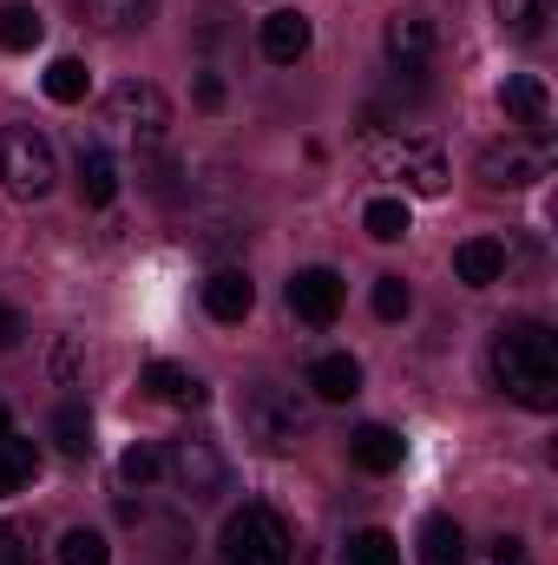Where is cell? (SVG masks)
Masks as SVG:
<instances>
[{
    "mask_svg": "<svg viewBox=\"0 0 558 565\" xmlns=\"http://www.w3.org/2000/svg\"><path fill=\"white\" fill-rule=\"evenodd\" d=\"M486 362H493V382L506 388V402H519L533 415L558 408V342L546 322H500Z\"/></svg>",
    "mask_w": 558,
    "mask_h": 565,
    "instance_id": "obj_1",
    "label": "cell"
},
{
    "mask_svg": "<svg viewBox=\"0 0 558 565\" xmlns=\"http://www.w3.org/2000/svg\"><path fill=\"white\" fill-rule=\"evenodd\" d=\"M237 422H244V434H250L264 454H289V447H302V434H309V402H302L296 388H282V382H257V388H244Z\"/></svg>",
    "mask_w": 558,
    "mask_h": 565,
    "instance_id": "obj_2",
    "label": "cell"
},
{
    "mask_svg": "<svg viewBox=\"0 0 558 565\" xmlns=\"http://www.w3.org/2000/svg\"><path fill=\"white\" fill-rule=\"evenodd\" d=\"M552 132H513V139L480 151V184L486 191H526L539 178H552Z\"/></svg>",
    "mask_w": 558,
    "mask_h": 565,
    "instance_id": "obj_3",
    "label": "cell"
},
{
    "mask_svg": "<svg viewBox=\"0 0 558 565\" xmlns=\"http://www.w3.org/2000/svg\"><path fill=\"white\" fill-rule=\"evenodd\" d=\"M53 178H60V158H53V145L46 132H33V126H0V184L13 191V198H46L53 191Z\"/></svg>",
    "mask_w": 558,
    "mask_h": 565,
    "instance_id": "obj_4",
    "label": "cell"
},
{
    "mask_svg": "<svg viewBox=\"0 0 558 565\" xmlns=\"http://www.w3.org/2000/svg\"><path fill=\"white\" fill-rule=\"evenodd\" d=\"M106 126H112L119 139H132L139 151H158V145H164V126H171V106H164L158 86L126 79V86L106 93Z\"/></svg>",
    "mask_w": 558,
    "mask_h": 565,
    "instance_id": "obj_5",
    "label": "cell"
},
{
    "mask_svg": "<svg viewBox=\"0 0 558 565\" xmlns=\"http://www.w3.org/2000/svg\"><path fill=\"white\" fill-rule=\"evenodd\" d=\"M224 565H289V526L270 507H244L224 520Z\"/></svg>",
    "mask_w": 558,
    "mask_h": 565,
    "instance_id": "obj_6",
    "label": "cell"
},
{
    "mask_svg": "<svg viewBox=\"0 0 558 565\" xmlns=\"http://www.w3.org/2000/svg\"><path fill=\"white\" fill-rule=\"evenodd\" d=\"M368 164H375L382 178H401L420 198H440V191H447V158L420 139H382V132H375V139H368Z\"/></svg>",
    "mask_w": 558,
    "mask_h": 565,
    "instance_id": "obj_7",
    "label": "cell"
},
{
    "mask_svg": "<svg viewBox=\"0 0 558 565\" xmlns=\"http://www.w3.org/2000/svg\"><path fill=\"white\" fill-rule=\"evenodd\" d=\"M342 302H348V282L335 277V270H322V264H309V270L289 277V309L302 322H315V329H329L342 316Z\"/></svg>",
    "mask_w": 558,
    "mask_h": 565,
    "instance_id": "obj_8",
    "label": "cell"
},
{
    "mask_svg": "<svg viewBox=\"0 0 558 565\" xmlns=\"http://www.w3.org/2000/svg\"><path fill=\"white\" fill-rule=\"evenodd\" d=\"M164 467L178 473V487L191 493V500H211V493H224V454L211 447V440H171V454H164Z\"/></svg>",
    "mask_w": 558,
    "mask_h": 565,
    "instance_id": "obj_9",
    "label": "cell"
},
{
    "mask_svg": "<svg viewBox=\"0 0 558 565\" xmlns=\"http://www.w3.org/2000/svg\"><path fill=\"white\" fill-rule=\"evenodd\" d=\"M433 46H440V26H433L427 13H401V20H388V60H395V73L420 79L427 60H433Z\"/></svg>",
    "mask_w": 558,
    "mask_h": 565,
    "instance_id": "obj_10",
    "label": "cell"
},
{
    "mask_svg": "<svg viewBox=\"0 0 558 565\" xmlns=\"http://www.w3.org/2000/svg\"><path fill=\"white\" fill-rule=\"evenodd\" d=\"M257 40H264V60H270V66H296V60L315 46V26H309V13L277 7V13L264 20V33H257Z\"/></svg>",
    "mask_w": 558,
    "mask_h": 565,
    "instance_id": "obj_11",
    "label": "cell"
},
{
    "mask_svg": "<svg viewBox=\"0 0 558 565\" xmlns=\"http://www.w3.org/2000/svg\"><path fill=\"white\" fill-rule=\"evenodd\" d=\"M500 106H506V119H513L519 132H546V126H552V93H546L533 73H513V79L500 86Z\"/></svg>",
    "mask_w": 558,
    "mask_h": 565,
    "instance_id": "obj_12",
    "label": "cell"
},
{
    "mask_svg": "<svg viewBox=\"0 0 558 565\" xmlns=\"http://www.w3.org/2000/svg\"><path fill=\"white\" fill-rule=\"evenodd\" d=\"M250 309H257V282L244 270H211V282H204V316L211 322H244Z\"/></svg>",
    "mask_w": 558,
    "mask_h": 565,
    "instance_id": "obj_13",
    "label": "cell"
},
{
    "mask_svg": "<svg viewBox=\"0 0 558 565\" xmlns=\"http://www.w3.org/2000/svg\"><path fill=\"white\" fill-rule=\"evenodd\" d=\"M401 454H408V440H401L395 427H382V422H368V427L348 434V460H355L362 473H395Z\"/></svg>",
    "mask_w": 558,
    "mask_h": 565,
    "instance_id": "obj_14",
    "label": "cell"
},
{
    "mask_svg": "<svg viewBox=\"0 0 558 565\" xmlns=\"http://www.w3.org/2000/svg\"><path fill=\"white\" fill-rule=\"evenodd\" d=\"M73 13L99 33H139V26H151L158 0H73Z\"/></svg>",
    "mask_w": 558,
    "mask_h": 565,
    "instance_id": "obj_15",
    "label": "cell"
},
{
    "mask_svg": "<svg viewBox=\"0 0 558 565\" xmlns=\"http://www.w3.org/2000/svg\"><path fill=\"white\" fill-rule=\"evenodd\" d=\"M309 388H315V402H355L362 395V362L355 355H315L309 362Z\"/></svg>",
    "mask_w": 558,
    "mask_h": 565,
    "instance_id": "obj_16",
    "label": "cell"
},
{
    "mask_svg": "<svg viewBox=\"0 0 558 565\" xmlns=\"http://www.w3.org/2000/svg\"><path fill=\"white\" fill-rule=\"evenodd\" d=\"M79 198H86L93 211H106V204L119 198V158H112L106 145H79Z\"/></svg>",
    "mask_w": 558,
    "mask_h": 565,
    "instance_id": "obj_17",
    "label": "cell"
},
{
    "mask_svg": "<svg viewBox=\"0 0 558 565\" xmlns=\"http://www.w3.org/2000/svg\"><path fill=\"white\" fill-rule=\"evenodd\" d=\"M453 277L473 282V289L506 282V244H493V237H466V244L453 250Z\"/></svg>",
    "mask_w": 558,
    "mask_h": 565,
    "instance_id": "obj_18",
    "label": "cell"
},
{
    "mask_svg": "<svg viewBox=\"0 0 558 565\" xmlns=\"http://www.w3.org/2000/svg\"><path fill=\"white\" fill-rule=\"evenodd\" d=\"M493 13H500V33L519 46H539L552 26V0H493Z\"/></svg>",
    "mask_w": 558,
    "mask_h": 565,
    "instance_id": "obj_19",
    "label": "cell"
},
{
    "mask_svg": "<svg viewBox=\"0 0 558 565\" xmlns=\"http://www.w3.org/2000/svg\"><path fill=\"white\" fill-rule=\"evenodd\" d=\"M420 565H466V533H460L453 513L420 520Z\"/></svg>",
    "mask_w": 558,
    "mask_h": 565,
    "instance_id": "obj_20",
    "label": "cell"
},
{
    "mask_svg": "<svg viewBox=\"0 0 558 565\" xmlns=\"http://www.w3.org/2000/svg\"><path fill=\"white\" fill-rule=\"evenodd\" d=\"M144 388H151L158 402H171V408H197V402H204V382H197L184 362H151V369H144Z\"/></svg>",
    "mask_w": 558,
    "mask_h": 565,
    "instance_id": "obj_21",
    "label": "cell"
},
{
    "mask_svg": "<svg viewBox=\"0 0 558 565\" xmlns=\"http://www.w3.org/2000/svg\"><path fill=\"white\" fill-rule=\"evenodd\" d=\"M40 40H46V20L26 0H7L0 7V53H33Z\"/></svg>",
    "mask_w": 558,
    "mask_h": 565,
    "instance_id": "obj_22",
    "label": "cell"
},
{
    "mask_svg": "<svg viewBox=\"0 0 558 565\" xmlns=\"http://www.w3.org/2000/svg\"><path fill=\"white\" fill-rule=\"evenodd\" d=\"M33 473H40V447H33V440H20V434H0V500H7V493H20Z\"/></svg>",
    "mask_w": 558,
    "mask_h": 565,
    "instance_id": "obj_23",
    "label": "cell"
},
{
    "mask_svg": "<svg viewBox=\"0 0 558 565\" xmlns=\"http://www.w3.org/2000/svg\"><path fill=\"white\" fill-rule=\"evenodd\" d=\"M86 93H93V66L86 60H53L46 66V99L53 106H79Z\"/></svg>",
    "mask_w": 558,
    "mask_h": 565,
    "instance_id": "obj_24",
    "label": "cell"
},
{
    "mask_svg": "<svg viewBox=\"0 0 558 565\" xmlns=\"http://www.w3.org/2000/svg\"><path fill=\"white\" fill-rule=\"evenodd\" d=\"M53 440H60V454H73V460L93 454V415H86V402H60V415H53Z\"/></svg>",
    "mask_w": 558,
    "mask_h": 565,
    "instance_id": "obj_25",
    "label": "cell"
},
{
    "mask_svg": "<svg viewBox=\"0 0 558 565\" xmlns=\"http://www.w3.org/2000/svg\"><path fill=\"white\" fill-rule=\"evenodd\" d=\"M362 224H368L375 244H401V237H408V198H375V204L362 211Z\"/></svg>",
    "mask_w": 558,
    "mask_h": 565,
    "instance_id": "obj_26",
    "label": "cell"
},
{
    "mask_svg": "<svg viewBox=\"0 0 558 565\" xmlns=\"http://www.w3.org/2000/svg\"><path fill=\"white\" fill-rule=\"evenodd\" d=\"M348 565H401L395 533H382V526H362V533L348 540Z\"/></svg>",
    "mask_w": 558,
    "mask_h": 565,
    "instance_id": "obj_27",
    "label": "cell"
},
{
    "mask_svg": "<svg viewBox=\"0 0 558 565\" xmlns=\"http://www.w3.org/2000/svg\"><path fill=\"white\" fill-rule=\"evenodd\" d=\"M112 559V546H106V533H93V526H73L66 540H60V565H106Z\"/></svg>",
    "mask_w": 558,
    "mask_h": 565,
    "instance_id": "obj_28",
    "label": "cell"
},
{
    "mask_svg": "<svg viewBox=\"0 0 558 565\" xmlns=\"http://www.w3.org/2000/svg\"><path fill=\"white\" fill-rule=\"evenodd\" d=\"M158 473H164V454H158V447H126V460H119V480H126V487H151V480H158Z\"/></svg>",
    "mask_w": 558,
    "mask_h": 565,
    "instance_id": "obj_29",
    "label": "cell"
},
{
    "mask_svg": "<svg viewBox=\"0 0 558 565\" xmlns=\"http://www.w3.org/2000/svg\"><path fill=\"white\" fill-rule=\"evenodd\" d=\"M408 309H415V289H408V282L401 277H375V316H382V322H401Z\"/></svg>",
    "mask_w": 558,
    "mask_h": 565,
    "instance_id": "obj_30",
    "label": "cell"
},
{
    "mask_svg": "<svg viewBox=\"0 0 558 565\" xmlns=\"http://www.w3.org/2000/svg\"><path fill=\"white\" fill-rule=\"evenodd\" d=\"M0 565H40L33 533H26V526H13V520H0Z\"/></svg>",
    "mask_w": 558,
    "mask_h": 565,
    "instance_id": "obj_31",
    "label": "cell"
},
{
    "mask_svg": "<svg viewBox=\"0 0 558 565\" xmlns=\"http://www.w3.org/2000/svg\"><path fill=\"white\" fill-rule=\"evenodd\" d=\"M473 565H533V553H526L519 533H500V540H486V553H480Z\"/></svg>",
    "mask_w": 558,
    "mask_h": 565,
    "instance_id": "obj_32",
    "label": "cell"
},
{
    "mask_svg": "<svg viewBox=\"0 0 558 565\" xmlns=\"http://www.w3.org/2000/svg\"><path fill=\"white\" fill-rule=\"evenodd\" d=\"M20 335H26L20 309H13V302H0V355H7V349H20Z\"/></svg>",
    "mask_w": 558,
    "mask_h": 565,
    "instance_id": "obj_33",
    "label": "cell"
},
{
    "mask_svg": "<svg viewBox=\"0 0 558 565\" xmlns=\"http://www.w3.org/2000/svg\"><path fill=\"white\" fill-rule=\"evenodd\" d=\"M197 106H224V86H217V79H211V73H204V79H197Z\"/></svg>",
    "mask_w": 558,
    "mask_h": 565,
    "instance_id": "obj_34",
    "label": "cell"
},
{
    "mask_svg": "<svg viewBox=\"0 0 558 565\" xmlns=\"http://www.w3.org/2000/svg\"><path fill=\"white\" fill-rule=\"evenodd\" d=\"M0 434H13V422H7V408H0Z\"/></svg>",
    "mask_w": 558,
    "mask_h": 565,
    "instance_id": "obj_35",
    "label": "cell"
}]
</instances>
